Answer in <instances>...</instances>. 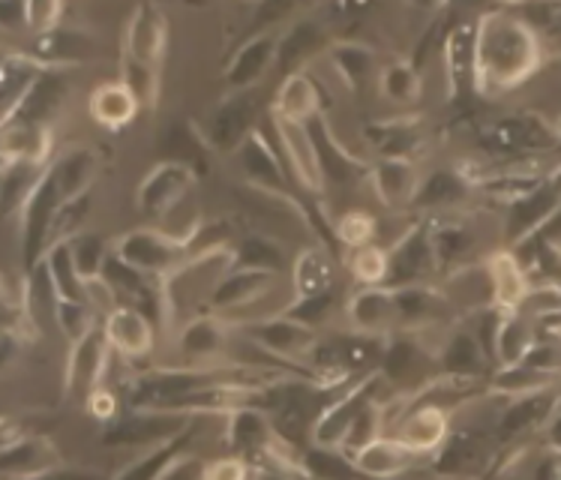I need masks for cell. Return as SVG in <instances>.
<instances>
[{"instance_id":"6da1fadb","label":"cell","mask_w":561,"mask_h":480,"mask_svg":"<svg viewBox=\"0 0 561 480\" xmlns=\"http://www.w3.org/2000/svg\"><path fill=\"white\" fill-rule=\"evenodd\" d=\"M474 96L523 88L543 67V39L514 7H493L474 19Z\"/></svg>"},{"instance_id":"7a4b0ae2","label":"cell","mask_w":561,"mask_h":480,"mask_svg":"<svg viewBox=\"0 0 561 480\" xmlns=\"http://www.w3.org/2000/svg\"><path fill=\"white\" fill-rule=\"evenodd\" d=\"M234 264H238L234 243L186 255L172 274L160 279L162 324L178 333L184 324L210 312L219 283L234 271Z\"/></svg>"},{"instance_id":"3957f363","label":"cell","mask_w":561,"mask_h":480,"mask_svg":"<svg viewBox=\"0 0 561 480\" xmlns=\"http://www.w3.org/2000/svg\"><path fill=\"white\" fill-rule=\"evenodd\" d=\"M559 145V124L550 117L535 115V112L499 117V121L481 126V133H478V148L504 162L535 160L547 150H556Z\"/></svg>"},{"instance_id":"277c9868","label":"cell","mask_w":561,"mask_h":480,"mask_svg":"<svg viewBox=\"0 0 561 480\" xmlns=\"http://www.w3.org/2000/svg\"><path fill=\"white\" fill-rule=\"evenodd\" d=\"M259 115H262V93H259V88H252V91H229L217 105H210V112L198 124V133L205 138L210 153L238 157V150L262 126L259 124Z\"/></svg>"},{"instance_id":"5b68a950","label":"cell","mask_w":561,"mask_h":480,"mask_svg":"<svg viewBox=\"0 0 561 480\" xmlns=\"http://www.w3.org/2000/svg\"><path fill=\"white\" fill-rule=\"evenodd\" d=\"M60 207H64V195H60L51 165H48V172L43 174V181L36 183V190L27 195V202H24L22 210H19V238H22L24 271L34 274L36 267L43 264V259H46Z\"/></svg>"},{"instance_id":"8992f818","label":"cell","mask_w":561,"mask_h":480,"mask_svg":"<svg viewBox=\"0 0 561 480\" xmlns=\"http://www.w3.org/2000/svg\"><path fill=\"white\" fill-rule=\"evenodd\" d=\"M198 172L184 162L160 160L136 186V210L150 226H160L162 219L181 207L195 193Z\"/></svg>"},{"instance_id":"52a82bcc","label":"cell","mask_w":561,"mask_h":480,"mask_svg":"<svg viewBox=\"0 0 561 480\" xmlns=\"http://www.w3.org/2000/svg\"><path fill=\"white\" fill-rule=\"evenodd\" d=\"M115 255L124 264H129L133 271L160 283L162 276L172 274L190 252L178 240L169 238L165 231L157 229V226H138V229L117 235Z\"/></svg>"},{"instance_id":"ba28073f","label":"cell","mask_w":561,"mask_h":480,"mask_svg":"<svg viewBox=\"0 0 561 480\" xmlns=\"http://www.w3.org/2000/svg\"><path fill=\"white\" fill-rule=\"evenodd\" d=\"M241 333L259 345L262 352H267L276 361H283L291 369H300L304 376H307V361H310L312 348L321 340V333L316 328L300 324V321H295L286 312L274 316V319L259 321V324H250V328H241Z\"/></svg>"},{"instance_id":"9c48e42d","label":"cell","mask_w":561,"mask_h":480,"mask_svg":"<svg viewBox=\"0 0 561 480\" xmlns=\"http://www.w3.org/2000/svg\"><path fill=\"white\" fill-rule=\"evenodd\" d=\"M195 414L172 412V409H148V412H129L117 423L108 426V433L103 435V442L108 447H150L174 442L181 435L190 433Z\"/></svg>"},{"instance_id":"30bf717a","label":"cell","mask_w":561,"mask_h":480,"mask_svg":"<svg viewBox=\"0 0 561 480\" xmlns=\"http://www.w3.org/2000/svg\"><path fill=\"white\" fill-rule=\"evenodd\" d=\"M390 255V288L405 286H433L442 271H438L436 252H433V240H430V226L426 219H417L409 229L402 231L400 238L388 247Z\"/></svg>"},{"instance_id":"8fae6325","label":"cell","mask_w":561,"mask_h":480,"mask_svg":"<svg viewBox=\"0 0 561 480\" xmlns=\"http://www.w3.org/2000/svg\"><path fill=\"white\" fill-rule=\"evenodd\" d=\"M561 205V183L556 174H550L547 181L538 183L531 193L523 198H516L514 205L504 210L502 222V240L504 250H519L523 243L535 240L540 229L550 222V217Z\"/></svg>"},{"instance_id":"7c38bea8","label":"cell","mask_w":561,"mask_h":480,"mask_svg":"<svg viewBox=\"0 0 561 480\" xmlns=\"http://www.w3.org/2000/svg\"><path fill=\"white\" fill-rule=\"evenodd\" d=\"M271 133H274L276 148L283 153L288 174L295 178V183H300L310 195L324 193L328 178H324V169H321V157L310 124H295V121H283V117L271 115Z\"/></svg>"},{"instance_id":"4fadbf2b","label":"cell","mask_w":561,"mask_h":480,"mask_svg":"<svg viewBox=\"0 0 561 480\" xmlns=\"http://www.w3.org/2000/svg\"><path fill=\"white\" fill-rule=\"evenodd\" d=\"M238 165H241L243 181L250 183L252 190H262V193L274 195L291 193L288 183L295 181V178L286 172L288 165L283 160L279 148H276L274 133H264V126H259L250 136V141L238 150Z\"/></svg>"},{"instance_id":"5bb4252c","label":"cell","mask_w":561,"mask_h":480,"mask_svg":"<svg viewBox=\"0 0 561 480\" xmlns=\"http://www.w3.org/2000/svg\"><path fill=\"white\" fill-rule=\"evenodd\" d=\"M115 355L105 343L103 321L84 333L79 343H69L67 369H64V390L67 397H88L96 388H105V373H108V357Z\"/></svg>"},{"instance_id":"9a60e30c","label":"cell","mask_w":561,"mask_h":480,"mask_svg":"<svg viewBox=\"0 0 561 480\" xmlns=\"http://www.w3.org/2000/svg\"><path fill=\"white\" fill-rule=\"evenodd\" d=\"M343 316L348 331L364 333V336H381L388 340L400 333V312H397V298L393 288H355L343 304Z\"/></svg>"},{"instance_id":"2e32d148","label":"cell","mask_w":561,"mask_h":480,"mask_svg":"<svg viewBox=\"0 0 561 480\" xmlns=\"http://www.w3.org/2000/svg\"><path fill=\"white\" fill-rule=\"evenodd\" d=\"M165 48H169V22H165L162 10L153 3H138L133 15L126 19L121 58L160 69Z\"/></svg>"},{"instance_id":"e0dca14e","label":"cell","mask_w":561,"mask_h":480,"mask_svg":"<svg viewBox=\"0 0 561 480\" xmlns=\"http://www.w3.org/2000/svg\"><path fill=\"white\" fill-rule=\"evenodd\" d=\"M276 55H279V34H274V31H259L250 39H243L226 64V72H222L226 88L229 91L259 88L276 69Z\"/></svg>"},{"instance_id":"ac0fdd59","label":"cell","mask_w":561,"mask_h":480,"mask_svg":"<svg viewBox=\"0 0 561 480\" xmlns=\"http://www.w3.org/2000/svg\"><path fill=\"white\" fill-rule=\"evenodd\" d=\"M174 345L184 361L181 366H219L229 357L231 328L214 312H205L174 333Z\"/></svg>"},{"instance_id":"d6986e66","label":"cell","mask_w":561,"mask_h":480,"mask_svg":"<svg viewBox=\"0 0 561 480\" xmlns=\"http://www.w3.org/2000/svg\"><path fill=\"white\" fill-rule=\"evenodd\" d=\"M430 226V240H433V252H436V262L442 276L447 271H457L462 264H471L474 252L481 247V235L474 219L466 214H442V217L426 219Z\"/></svg>"},{"instance_id":"ffe728a7","label":"cell","mask_w":561,"mask_h":480,"mask_svg":"<svg viewBox=\"0 0 561 480\" xmlns=\"http://www.w3.org/2000/svg\"><path fill=\"white\" fill-rule=\"evenodd\" d=\"M438 292H442V298L454 316L459 312V316L474 319V316L495 307L493 279H490V271L483 262H471L457 267V271H447L438 283Z\"/></svg>"},{"instance_id":"44dd1931","label":"cell","mask_w":561,"mask_h":480,"mask_svg":"<svg viewBox=\"0 0 561 480\" xmlns=\"http://www.w3.org/2000/svg\"><path fill=\"white\" fill-rule=\"evenodd\" d=\"M103 333L108 348L126 364H136L153 355L157 328L153 319L136 307H117L103 319Z\"/></svg>"},{"instance_id":"7402d4cb","label":"cell","mask_w":561,"mask_h":480,"mask_svg":"<svg viewBox=\"0 0 561 480\" xmlns=\"http://www.w3.org/2000/svg\"><path fill=\"white\" fill-rule=\"evenodd\" d=\"M369 186L381 205L388 210H412L414 195L421 190L424 174L414 160H397V157H378L369 162Z\"/></svg>"},{"instance_id":"603a6c76","label":"cell","mask_w":561,"mask_h":480,"mask_svg":"<svg viewBox=\"0 0 561 480\" xmlns=\"http://www.w3.org/2000/svg\"><path fill=\"white\" fill-rule=\"evenodd\" d=\"M450 426H454V414L445 412L442 405L412 402V409L402 414V421L397 423V430L390 435H397L402 445L414 450L417 457H430V454H438L445 447Z\"/></svg>"},{"instance_id":"cb8c5ba5","label":"cell","mask_w":561,"mask_h":480,"mask_svg":"<svg viewBox=\"0 0 561 480\" xmlns=\"http://www.w3.org/2000/svg\"><path fill=\"white\" fill-rule=\"evenodd\" d=\"M67 462L60 459L58 447L51 445L46 435H19L3 445V457H0V471L3 480H31L43 478L48 471L64 469Z\"/></svg>"},{"instance_id":"d4e9b609","label":"cell","mask_w":561,"mask_h":480,"mask_svg":"<svg viewBox=\"0 0 561 480\" xmlns=\"http://www.w3.org/2000/svg\"><path fill=\"white\" fill-rule=\"evenodd\" d=\"M474 22H457L447 27L442 39V64H445L447 96L466 100L474 96Z\"/></svg>"},{"instance_id":"484cf974","label":"cell","mask_w":561,"mask_h":480,"mask_svg":"<svg viewBox=\"0 0 561 480\" xmlns=\"http://www.w3.org/2000/svg\"><path fill=\"white\" fill-rule=\"evenodd\" d=\"M436 364L442 376H457V378H471V381H483L486 369L493 364V357L486 355V348L478 340V333L457 324L445 333V340L438 345Z\"/></svg>"},{"instance_id":"4316f807","label":"cell","mask_w":561,"mask_h":480,"mask_svg":"<svg viewBox=\"0 0 561 480\" xmlns=\"http://www.w3.org/2000/svg\"><path fill=\"white\" fill-rule=\"evenodd\" d=\"M486 459H490V430L459 426V430H450L445 447L438 450L436 471L445 478L466 480L478 475Z\"/></svg>"},{"instance_id":"83f0119b","label":"cell","mask_w":561,"mask_h":480,"mask_svg":"<svg viewBox=\"0 0 561 480\" xmlns=\"http://www.w3.org/2000/svg\"><path fill=\"white\" fill-rule=\"evenodd\" d=\"M360 471V478L367 480H402L409 471L421 466V459L414 450L402 445L397 435H381L373 445L360 447L355 457H348Z\"/></svg>"},{"instance_id":"f1b7e54d","label":"cell","mask_w":561,"mask_h":480,"mask_svg":"<svg viewBox=\"0 0 561 480\" xmlns=\"http://www.w3.org/2000/svg\"><path fill=\"white\" fill-rule=\"evenodd\" d=\"M226 442L231 454H238L252 466H259L267 459L271 447L276 442L274 423L259 409H241V412L226 414Z\"/></svg>"},{"instance_id":"f546056e","label":"cell","mask_w":561,"mask_h":480,"mask_svg":"<svg viewBox=\"0 0 561 480\" xmlns=\"http://www.w3.org/2000/svg\"><path fill=\"white\" fill-rule=\"evenodd\" d=\"M474 193V186L466 181V174L454 169H436L433 174H424L421 190L414 195V214H424V219L442 217V214H454L462 207V202Z\"/></svg>"},{"instance_id":"4dcf8cb0","label":"cell","mask_w":561,"mask_h":480,"mask_svg":"<svg viewBox=\"0 0 561 480\" xmlns=\"http://www.w3.org/2000/svg\"><path fill=\"white\" fill-rule=\"evenodd\" d=\"M324 27H328V22H321V19H295V22L286 24V31L279 34V55H276V72L283 79L291 72H304L300 67L310 64L324 48V43H328Z\"/></svg>"},{"instance_id":"1f68e13d","label":"cell","mask_w":561,"mask_h":480,"mask_svg":"<svg viewBox=\"0 0 561 480\" xmlns=\"http://www.w3.org/2000/svg\"><path fill=\"white\" fill-rule=\"evenodd\" d=\"M540 343L538 321L526 319L516 309H504L499 331H495L493 343V366L495 369H507V366L526 364V357L535 352Z\"/></svg>"},{"instance_id":"d6a6232c","label":"cell","mask_w":561,"mask_h":480,"mask_svg":"<svg viewBox=\"0 0 561 480\" xmlns=\"http://www.w3.org/2000/svg\"><path fill=\"white\" fill-rule=\"evenodd\" d=\"M288 286H291L295 300L319 298V295L336 292V264H333L331 252L324 250V247H304L291 259Z\"/></svg>"},{"instance_id":"836d02e7","label":"cell","mask_w":561,"mask_h":480,"mask_svg":"<svg viewBox=\"0 0 561 480\" xmlns=\"http://www.w3.org/2000/svg\"><path fill=\"white\" fill-rule=\"evenodd\" d=\"M556 397L559 390H547V393H531V397H516V400H504V409L495 421V435L502 442H514L519 435L531 433V430H543L547 421L556 412Z\"/></svg>"},{"instance_id":"e575fe53","label":"cell","mask_w":561,"mask_h":480,"mask_svg":"<svg viewBox=\"0 0 561 480\" xmlns=\"http://www.w3.org/2000/svg\"><path fill=\"white\" fill-rule=\"evenodd\" d=\"M271 115L295 121V124H312L316 117H321V91L307 69L279 79L274 103H271Z\"/></svg>"},{"instance_id":"d590c367","label":"cell","mask_w":561,"mask_h":480,"mask_svg":"<svg viewBox=\"0 0 561 480\" xmlns=\"http://www.w3.org/2000/svg\"><path fill=\"white\" fill-rule=\"evenodd\" d=\"M141 108L145 105L138 103L136 93L129 91L121 79L96 84L88 96V115L103 129H124L136 121Z\"/></svg>"},{"instance_id":"8d00e7d4","label":"cell","mask_w":561,"mask_h":480,"mask_svg":"<svg viewBox=\"0 0 561 480\" xmlns=\"http://www.w3.org/2000/svg\"><path fill=\"white\" fill-rule=\"evenodd\" d=\"M312 138H316V148H319L321 169H324V178L328 183H336V186H348V183L367 178L369 165L352 157V150L345 148L340 138L333 136L331 124L324 117H316L310 124Z\"/></svg>"},{"instance_id":"74e56055","label":"cell","mask_w":561,"mask_h":480,"mask_svg":"<svg viewBox=\"0 0 561 480\" xmlns=\"http://www.w3.org/2000/svg\"><path fill=\"white\" fill-rule=\"evenodd\" d=\"M324 58L331 60L336 79L343 81L348 91H357L364 88L369 79H376L378 69H381V55L376 48L367 46V43H355V39H340V43H331Z\"/></svg>"},{"instance_id":"f35d334b","label":"cell","mask_w":561,"mask_h":480,"mask_svg":"<svg viewBox=\"0 0 561 480\" xmlns=\"http://www.w3.org/2000/svg\"><path fill=\"white\" fill-rule=\"evenodd\" d=\"M369 145H376L378 157H397V160H414L421 150V117H381L364 129Z\"/></svg>"},{"instance_id":"ab89813d","label":"cell","mask_w":561,"mask_h":480,"mask_svg":"<svg viewBox=\"0 0 561 480\" xmlns=\"http://www.w3.org/2000/svg\"><path fill=\"white\" fill-rule=\"evenodd\" d=\"M483 264H486L490 279H493L495 307L519 309V304L526 300L528 288H531V276H528L523 259L514 250H499Z\"/></svg>"},{"instance_id":"60d3db41","label":"cell","mask_w":561,"mask_h":480,"mask_svg":"<svg viewBox=\"0 0 561 480\" xmlns=\"http://www.w3.org/2000/svg\"><path fill=\"white\" fill-rule=\"evenodd\" d=\"M27 55H34L46 69H67L69 72L72 67H81L88 55H93V43L81 31L58 27L46 36H36Z\"/></svg>"},{"instance_id":"b9f144b4","label":"cell","mask_w":561,"mask_h":480,"mask_svg":"<svg viewBox=\"0 0 561 480\" xmlns=\"http://www.w3.org/2000/svg\"><path fill=\"white\" fill-rule=\"evenodd\" d=\"M43 72H48L34 55L27 52H7L3 55V69H0V84H3V121H10L22 100L31 93L36 81L43 79Z\"/></svg>"},{"instance_id":"7bdbcfd3","label":"cell","mask_w":561,"mask_h":480,"mask_svg":"<svg viewBox=\"0 0 561 480\" xmlns=\"http://www.w3.org/2000/svg\"><path fill=\"white\" fill-rule=\"evenodd\" d=\"M378 96L385 103L397 105V108H409L421 100V91H424V81H421V72L414 67L412 60L405 58H390L381 64L376 76Z\"/></svg>"},{"instance_id":"ee69618b","label":"cell","mask_w":561,"mask_h":480,"mask_svg":"<svg viewBox=\"0 0 561 480\" xmlns=\"http://www.w3.org/2000/svg\"><path fill=\"white\" fill-rule=\"evenodd\" d=\"M51 172H55L64 202H72L79 195L91 193L96 181V157L88 148H72L58 162H51Z\"/></svg>"},{"instance_id":"f6af8a7d","label":"cell","mask_w":561,"mask_h":480,"mask_svg":"<svg viewBox=\"0 0 561 480\" xmlns=\"http://www.w3.org/2000/svg\"><path fill=\"white\" fill-rule=\"evenodd\" d=\"M46 271L48 283H51V292L58 300H76V304H88V292H84V279L76 271V262H72V252H69V243H55L51 250L46 252V259L39 264Z\"/></svg>"},{"instance_id":"bcb514c9","label":"cell","mask_w":561,"mask_h":480,"mask_svg":"<svg viewBox=\"0 0 561 480\" xmlns=\"http://www.w3.org/2000/svg\"><path fill=\"white\" fill-rule=\"evenodd\" d=\"M69 243V252H72V262H76V271L81 274L84 283L91 279H103V271L112 252H115V240H108L100 231H81Z\"/></svg>"},{"instance_id":"7dc6e473","label":"cell","mask_w":561,"mask_h":480,"mask_svg":"<svg viewBox=\"0 0 561 480\" xmlns=\"http://www.w3.org/2000/svg\"><path fill=\"white\" fill-rule=\"evenodd\" d=\"M210 153L205 138L198 133V124H172L160 138V160L184 162L202 172V157Z\"/></svg>"},{"instance_id":"c3c4849f","label":"cell","mask_w":561,"mask_h":480,"mask_svg":"<svg viewBox=\"0 0 561 480\" xmlns=\"http://www.w3.org/2000/svg\"><path fill=\"white\" fill-rule=\"evenodd\" d=\"M193 433L181 435L174 442H165V445L150 447V450H141V457H136L133 462H126L124 469L112 475L108 480H160L162 471L172 466L174 459L181 457L186 450V438Z\"/></svg>"},{"instance_id":"681fc988","label":"cell","mask_w":561,"mask_h":480,"mask_svg":"<svg viewBox=\"0 0 561 480\" xmlns=\"http://www.w3.org/2000/svg\"><path fill=\"white\" fill-rule=\"evenodd\" d=\"M234 255H238V264H234V267L271 271V274H283V267H286V252H283V247H279L274 238L259 235V231H250V235L238 238V243H234Z\"/></svg>"},{"instance_id":"f907efd6","label":"cell","mask_w":561,"mask_h":480,"mask_svg":"<svg viewBox=\"0 0 561 480\" xmlns=\"http://www.w3.org/2000/svg\"><path fill=\"white\" fill-rule=\"evenodd\" d=\"M348 274L357 283V288H378L388 286L390 276V255L388 247H378V243H369V247H360V250L348 252Z\"/></svg>"},{"instance_id":"816d5d0a","label":"cell","mask_w":561,"mask_h":480,"mask_svg":"<svg viewBox=\"0 0 561 480\" xmlns=\"http://www.w3.org/2000/svg\"><path fill=\"white\" fill-rule=\"evenodd\" d=\"M333 238L340 240L348 252L369 247L378 238V219L369 210H364V207H352V210H345L343 217L333 222Z\"/></svg>"},{"instance_id":"f5cc1de1","label":"cell","mask_w":561,"mask_h":480,"mask_svg":"<svg viewBox=\"0 0 561 480\" xmlns=\"http://www.w3.org/2000/svg\"><path fill=\"white\" fill-rule=\"evenodd\" d=\"M121 81L136 93L138 103L145 105V108H153V105L160 103V69L121 58Z\"/></svg>"},{"instance_id":"db71d44e","label":"cell","mask_w":561,"mask_h":480,"mask_svg":"<svg viewBox=\"0 0 561 480\" xmlns=\"http://www.w3.org/2000/svg\"><path fill=\"white\" fill-rule=\"evenodd\" d=\"M516 312H523L531 321L561 319V283H531L526 300Z\"/></svg>"},{"instance_id":"11a10c76","label":"cell","mask_w":561,"mask_h":480,"mask_svg":"<svg viewBox=\"0 0 561 480\" xmlns=\"http://www.w3.org/2000/svg\"><path fill=\"white\" fill-rule=\"evenodd\" d=\"M64 12H67V7L60 0H27V3H22L24 31L34 39L36 36L51 34L64 22Z\"/></svg>"},{"instance_id":"9f6ffc18","label":"cell","mask_w":561,"mask_h":480,"mask_svg":"<svg viewBox=\"0 0 561 480\" xmlns=\"http://www.w3.org/2000/svg\"><path fill=\"white\" fill-rule=\"evenodd\" d=\"M333 309H336V292H331V295H319V298L291 300V307L286 309V316H291V319L300 321V324L319 331L321 324L333 316Z\"/></svg>"},{"instance_id":"6f0895ef","label":"cell","mask_w":561,"mask_h":480,"mask_svg":"<svg viewBox=\"0 0 561 480\" xmlns=\"http://www.w3.org/2000/svg\"><path fill=\"white\" fill-rule=\"evenodd\" d=\"M252 478V462H247L238 454L229 457L210 459L205 469V480H250Z\"/></svg>"},{"instance_id":"680465c9","label":"cell","mask_w":561,"mask_h":480,"mask_svg":"<svg viewBox=\"0 0 561 480\" xmlns=\"http://www.w3.org/2000/svg\"><path fill=\"white\" fill-rule=\"evenodd\" d=\"M84 409H88V414L96 418V421H115L117 409H121V400H117L115 390L105 385V388H96L93 393L84 397Z\"/></svg>"},{"instance_id":"91938a15","label":"cell","mask_w":561,"mask_h":480,"mask_svg":"<svg viewBox=\"0 0 561 480\" xmlns=\"http://www.w3.org/2000/svg\"><path fill=\"white\" fill-rule=\"evenodd\" d=\"M207 462L202 457H195L190 450H184L181 457L174 459L169 469L162 471L160 480H205Z\"/></svg>"},{"instance_id":"94428289","label":"cell","mask_w":561,"mask_h":480,"mask_svg":"<svg viewBox=\"0 0 561 480\" xmlns=\"http://www.w3.org/2000/svg\"><path fill=\"white\" fill-rule=\"evenodd\" d=\"M250 480H307V478H304V471H291V469H283V466H271V462H259V466H252Z\"/></svg>"},{"instance_id":"6125c7cd","label":"cell","mask_w":561,"mask_h":480,"mask_svg":"<svg viewBox=\"0 0 561 480\" xmlns=\"http://www.w3.org/2000/svg\"><path fill=\"white\" fill-rule=\"evenodd\" d=\"M31 480H103V478L91 469H69V466H64V469L48 471V475H43V478H31Z\"/></svg>"},{"instance_id":"be15d7a7","label":"cell","mask_w":561,"mask_h":480,"mask_svg":"<svg viewBox=\"0 0 561 480\" xmlns=\"http://www.w3.org/2000/svg\"><path fill=\"white\" fill-rule=\"evenodd\" d=\"M543 442L550 447L552 454H559L561 457V412H552V418L543 426Z\"/></svg>"},{"instance_id":"e7e4bbea","label":"cell","mask_w":561,"mask_h":480,"mask_svg":"<svg viewBox=\"0 0 561 480\" xmlns=\"http://www.w3.org/2000/svg\"><path fill=\"white\" fill-rule=\"evenodd\" d=\"M556 250H559V252H561V240H559V243H556Z\"/></svg>"}]
</instances>
